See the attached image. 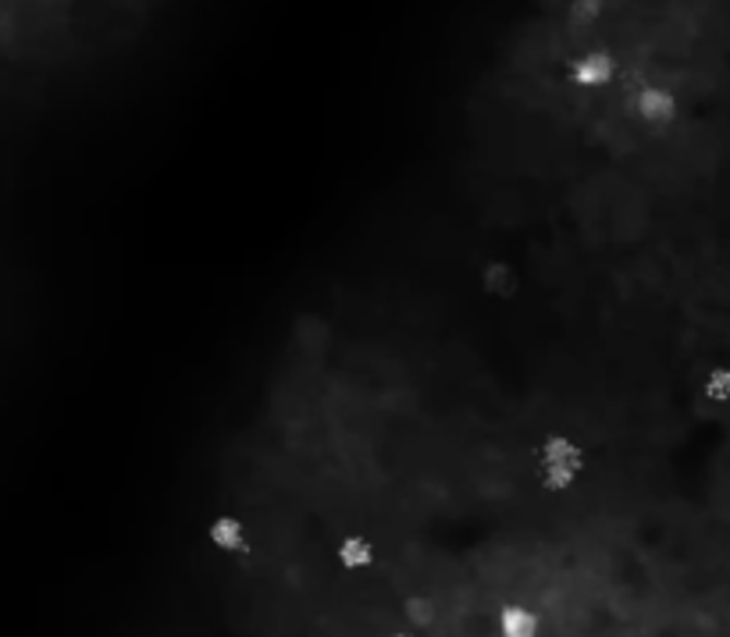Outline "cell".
Instances as JSON below:
<instances>
[{
  "mask_svg": "<svg viewBox=\"0 0 730 637\" xmlns=\"http://www.w3.org/2000/svg\"><path fill=\"white\" fill-rule=\"evenodd\" d=\"M499 634L503 637H531L538 634V613L527 605H503L499 609Z\"/></svg>",
  "mask_w": 730,
  "mask_h": 637,
  "instance_id": "277c9868",
  "label": "cell"
},
{
  "mask_svg": "<svg viewBox=\"0 0 730 637\" xmlns=\"http://www.w3.org/2000/svg\"><path fill=\"white\" fill-rule=\"evenodd\" d=\"M403 616H407L410 627L424 630V627H435L439 620V605L428 599V594H410L407 602H403Z\"/></svg>",
  "mask_w": 730,
  "mask_h": 637,
  "instance_id": "ba28073f",
  "label": "cell"
},
{
  "mask_svg": "<svg viewBox=\"0 0 730 637\" xmlns=\"http://www.w3.org/2000/svg\"><path fill=\"white\" fill-rule=\"evenodd\" d=\"M211 541L225 552H239L247 545V527H242V520H236V517H218L211 524Z\"/></svg>",
  "mask_w": 730,
  "mask_h": 637,
  "instance_id": "52a82bcc",
  "label": "cell"
},
{
  "mask_svg": "<svg viewBox=\"0 0 730 637\" xmlns=\"http://www.w3.org/2000/svg\"><path fill=\"white\" fill-rule=\"evenodd\" d=\"M481 281H484V292L495 296V300H513V296H517V275H513V267L503 261L484 267Z\"/></svg>",
  "mask_w": 730,
  "mask_h": 637,
  "instance_id": "8992f818",
  "label": "cell"
},
{
  "mask_svg": "<svg viewBox=\"0 0 730 637\" xmlns=\"http://www.w3.org/2000/svg\"><path fill=\"white\" fill-rule=\"evenodd\" d=\"M634 115H638L642 125L667 129L673 118H678V97L667 86H645L638 97H634Z\"/></svg>",
  "mask_w": 730,
  "mask_h": 637,
  "instance_id": "3957f363",
  "label": "cell"
},
{
  "mask_svg": "<svg viewBox=\"0 0 730 637\" xmlns=\"http://www.w3.org/2000/svg\"><path fill=\"white\" fill-rule=\"evenodd\" d=\"M335 560H339L346 570H363V566L374 563V545L371 538L363 534H346L339 541V549H335Z\"/></svg>",
  "mask_w": 730,
  "mask_h": 637,
  "instance_id": "5b68a950",
  "label": "cell"
},
{
  "mask_svg": "<svg viewBox=\"0 0 730 637\" xmlns=\"http://www.w3.org/2000/svg\"><path fill=\"white\" fill-rule=\"evenodd\" d=\"M571 79H574V86H581V89H602V86H610L613 79H617V58H613V50L595 47V50L577 53V61L571 64Z\"/></svg>",
  "mask_w": 730,
  "mask_h": 637,
  "instance_id": "7a4b0ae2",
  "label": "cell"
},
{
  "mask_svg": "<svg viewBox=\"0 0 730 637\" xmlns=\"http://www.w3.org/2000/svg\"><path fill=\"white\" fill-rule=\"evenodd\" d=\"M730 374H727V368H713L709 371V377H706V385H702V392L716 402V406H723L727 402V396H730Z\"/></svg>",
  "mask_w": 730,
  "mask_h": 637,
  "instance_id": "9c48e42d",
  "label": "cell"
},
{
  "mask_svg": "<svg viewBox=\"0 0 730 637\" xmlns=\"http://www.w3.org/2000/svg\"><path fill=\"white\" fill-rule=\"evenodd\" d=\"M538 467H542V488L546 492H566L585 470V449L574 438L552 435L546 438L542 453H538Z\"/></svg>",
  "mask_w": 730,
  "mask_h": 637,
  "instance_id": "6da1fadb",
  "label": "cell"
}]
</instances>
